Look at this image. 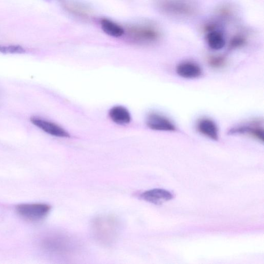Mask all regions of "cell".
Returning a JSON list of instances; mask_svg holds the SVG:
<instances>
[{"label":"cell","mask_w":264,"mask_h":264,"mask_svg":"<svg viewBox=\"0 0 264 264\" xmlns=\"http://www.w3.org/2000/svg\"><path fill=\"white\" fill-rule=\"evenodd\" d=\"M92 228L93 235L98 242L110 245L114 242L118 235L119 225L114 217L103 216L94 220Z\"/></svg>","instance_id":"obj_1"},{"label":"cell","mask_w":264,"mask_h":264,"mask_svg":"<svg viewBox=\"0 0 264 264\" xmlns=\"http://www.w3.org/2000/svg\"><path fill=\"white\" fill-rule=\"evenodd\" d=\"M127 34L130 41L138 44H150L158 41L161 33L155 26L141 25L127 29Z\"/></svg>","instance_id":"obj_2"},{"label":"cell","mask_w":264,"mask_h":264,"mask_svg":"<svg viewBox=\"0 0 264 264\" xmlns=\"http://www.w3.org/2000/svg\"><path fill=\"white\" fill-rule=\"evenodd\" d=\"M158 5L162 12L175 16H190L197 12L195 4L189 0H160Z\"/></svg>","instance_id":"obj_3"},{"label":"cell","mask_w":264,"mask_h":264,"mask_svg":"<svg viewBox=\"0 0 264 264\" xmlns=\"http://www.w3.org/2000/svg\"><path fill=\"white\" fill-rule=\"evenodd\" d=\"M50 210L49 205L43 203L23 204L17 206V211L22 217L33 221L44 219Z\"/></svg>","instance_id":"obj_4"},{"label":"cell","mask_w":264,"mask_h":264,"mask_svg":"<svg viewBox=\"0 0 264 264\" xmlns=\"http://www.w3.org/2000/svg\"><path fill=\"white\" fill-rule=\"evenodd\" d=\"M146 123L152 130L167 132L177 130V127L170 118L156 112L149 113L147 116Z\"/></svg>","instance_id":"obj_5"},{"label":"cell","mask_w":264,"mask_h":264,"mask_svg":"<svg viewBox=\"0 0 264 264\" xmlns=\"http://www.w3.org/2000/svg\"><path fill=\"white\" fill-rule=\"evenodd\" d=\"M31 122L39 129L53 137L60 138L70 137V134L57 124L37 117H31Z\"/></svg>","instance_id":"obj_6"},{"label":"cell","mask_w":264,"mask_h":264,"mask_svg":"<svg viewBox=\"0 0 264 264\" xmlns=\"http://www.w3.org/2000/svg\"><path fill=\"white\" fill-rule=\"evenodd\" d=\"M260 121H255L244 125L233 127L229 131L231 135H244L249 137L260 142H264V129Z\"/></svg>","instance_id":"obj_7"},{"label":"cell","mask_w":264,"mask_h":264,"mask_svg":"<svg viewBox=\"0 0 264 264\" xmlns=\"http://www.w3.org/2000/svg\"><path fill=\"white\" fill-rule=\"evenodd\" d=\"M197 130L200 134L207 139L214 141L219 139L218 127L210 118H203L200 119L197 124Z\"/></svg>","instance_id":"obj_8"},{"label":"cell","mask_w":264,"mask_h":264,"mask_svg":"<svg viewBox=\"0 0 264 264\" xmlns=\"http://www.w3.org/2000/svg\"><path fill=\"white\" fill-rule=\"evenodd\" d=\"M176 73L180 77L186 79H195L202 75V70L197 63L190 62H183L179 64L175 68Z\"/></svg>","instance_id":"obj_9"},{"label":"cell","mask_w":264,"mask_h":264,"mask_svg":"<svg viewBox=\"0 0 264 264\" xmlns=\"http://www.w3.org/2000/svg\"><path fill=\"white\" fill-rule=\"evenodd\" d=\"M144 201L156 205L171 201L173 196L170 191L163 189H154L144 192L140 196Z\"/></svg>","instance_id":"obj_10"},{"label":"cell","mask_w":264,"mask_h":264,"mask_svg":"<svg viewBox=\"0 0 264 264\" xmlns=\"http://www.w3.org/2000/svg\"><path fill=\"white\" fill-rule=\"evenodd\" d=\"M109 115L111 121L119 125H126L130 124L132 117L130 111L121 106H117L111 108Z\"/></svg>","instance_id":"obj_11"},{"label":"cell","mask_w":264,"mask_h":264,"mask_svg":"<svg viewBox=\"0 0 264 264\" xmlns=\"http://www.w3.org/2000/svg\"><path fill=\"white\" fill-rule=\"evenodd\" d=\"M208 46L214 50H220L225 47L226 40L221 32L213 30L209 31L206 35Z\"/></svg>","instance_id":"obj_12"},{"label":"cell","mask_w":264,"mask_h":264,"mask_svg":"<svg viewBox=\"0 0 264 264\" xmlns=\"http://www.w3.org/2000/svg\"><path fill=\"white\" fill-rule=\"evenodd\" d=\"M101 26L105 33L114 37H120L124 34V29L115 22L107 19L101 20Z\"/></svg>","instance_id":"obj_13"},{"label":"cell","mask_w":264,"mask_h":264,"mask_svg":"<svg viewBox=\"0 0 264 264\" xmlns=\"http://www.w3.org/2000/svg\"><path fill=\"white\" fill-rule=\"evenodd\" d=\"M207 62L211 67L219 69L225 66L227 59L222 55H213L208 59Z\"/></svg>","instance_id":"obj_14"},{"label":"cell","mask_w":264,"mask_h":264,"mask_svg":"<svg viewBox=\"0 0 264 264\" xmlns=\"http://www.w3.org/2000/svg\"><path fill=\"white\" fill-rule=\"evenodd\" d=\"M26 52L23 47L18 45H0V53L3 54H22Z\"/></svg>","instance_id":"obj_15"},{"label":"cell","mask_w":264,"mask_h":264,"mask_svg":"<svg viewBox=\"0 0 264 264\" xmlns=\"http://www.w3.org/2000/svg\"><path fill=\"white\" fill-rule=\"evenodd\" d=\"M246 43V38L241 35L236 36L231 39L229 44L230 49H236L244 46Z\"/></svg>","instance_id":"obj_16"},{"label":"cell","mask_w":264,"mask_h":264,"mask_svg":"<svg viewBox=\"0 0 264 264\" xmlns=\"http://www.w3.org/2000/svg\"><path fill=\"white\" fill-rule=\"evenodd\" d=\"M68 9L73 13L80 16H86L88 13L85 8L77 5H70L68 7Z\"/></svg>","instance_id":"obj_17"}]
</instances>
